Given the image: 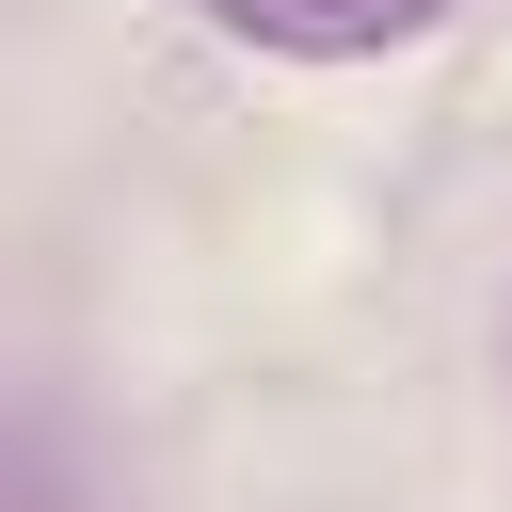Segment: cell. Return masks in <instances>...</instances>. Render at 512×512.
Here are the masks:
<instances>
[{"label": "cell", "mask_w": 512, "mask_h": 512, "mask_svg": "<svg viewBox=\"0 0 512 512\" xmlns=\"http://www.w3.org/2000/svg\"><path fill=\"white\" fill-rule=\"evenodd\" d=\"M240 48H288V64H368V48H416L448 0H208Z\"/></svg>", "instance_id": "6da1fadb"}]
</instances>
